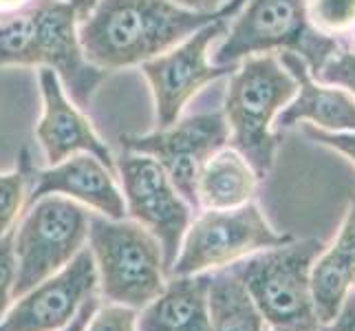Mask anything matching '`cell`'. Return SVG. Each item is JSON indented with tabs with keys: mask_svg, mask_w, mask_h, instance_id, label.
<instances>
[{
	"mask_svg": "<svg viewBox=\"0 0 355 331\" xmlns=\"http://www.w3.org/2000/svg\"><path fill=\"white\" fill-rule=\"evenodd\" d=\"M254 201L230 210H203L192 217L168 276H192L227 267L254 252L289 243Z\"/></svg>",
	"mask_w": 355,
	"mask_h": 331,
	"instance_id": "obj_7",
	"label": "cell"
},
{
	"mask_svg": "<svg viewBox=\"0 0 355 331\" xmlns=\"http://www.w3.org/2000/svg\"><path fill=\"white\" fill-rule=\"evenodd\" d=\"M338 49L340 42L322 38L309 27L304 0H248L212 51V62L236 67L250 56L291 51L298 53L315 76Z\"/></svg>",
	"mask_w": 355,
	"mask_h": 331,
	"instance_id": "obj_5",
	"label": "cell"
},
{
	"mask_svg": "<svg viewBox=\"0 0 355 331\" xmlns=\"http://www.w3.org/2000/svg\"><path fill=\"white\" fill-rule=\"evenodd\" d=\"M115 173L121 181L126 214L159 241L166 272H170L192 221V205L181 197L164 166L150 155L124 151L115 162Z\"/></svg>",
	"mask_w": 355,
	"mask_h": 331,
	"instance_id": "obj_10",
	"label": "cell"
},
{
	"mask_svg": "<svg viewBox=\"0 0 355 331\" xmlns=\"http://www.w3.org/2000/svg\"><path fill=\"white\" fill-rule=\"evenodd\" d=\"M124 151L155 157L192 210H199L197 181L210 159L230 144L223 110L179 117L175 124L124 137Z\"/></svg>",
	"mask_w": 355,
	"mask_h": 331,
	"instance_id": "obj_11",
	"label": "cell"
},
{
	"mask_svg": "<svg viewBox=\"0 0 355 331\" xmlns=\"http://www.w3.org/2000/svg\"><path fill=\"white\" fill-rule=\"evenodd\" d=\"M16 283V254H14V230L0 239V321L9 312Z\"/></svg>",
	"mask_w": 355,
	"mask_h": 331,
	"instance_id": "obj_24",
	"label": "cell"
},
{
	"mask_svg": "<svg viewBox=\"0 0 355 331\" xmlns=\"http://www.w3.org/2000/svg\"><path fill=\"white\" fill-rule=\"evenodd\" d=\"M296 91V80L280 65L276 53L250 56L230 73L223 104L230 130L227 146L248 159L259 177H265L274 166L278 148L274 124Z\"/></svg>",
	"mask_w": 355,
	"mask_h": 331,
	"instance_id": "obj_2",
	"label": "cell"
},
{
	"mask_svg": "<svg viewBox=\"0 0 355 331\" xmlns=\"http://www.w3.org/2000/svg\"><path fill=\"white\" fill-rule=\"evenodd\" d=\"M97 307H100V300H97V298L93 296V298L78 312V316L73 318V321H71L64 329H60V331H84V329H87V325H89V321H91V316L95 314Z\"/></svg>",
	"mask_w": 355,
	"mask_h": 331,
	"instance_id": "obj_27",
	"label": "cell"
},
{
	"mask_svg": "<svg viewBox=\"0 0 355 331\" xmlns=\"http://www.w3.org/2000/svg\"><path fill=\"white\" fill-rule=\"evenodd\" d=\"M210 272L170 276L162 294L137 316V331H210Z\"/></svg>",
	"mask_w": 355,
	"mask_h": 331,
	"instance_id": "obj_16",
	"label": "cell"
},
{
	"mask_svg": "<svg viewBox=\"0 0 355 331\" xmlns=\"http://www.w3.org/2000/svg\"><path fill=\"white\" fill-rule=\"evenodd\" d=\"M248 0H230L218 11H192L173 0H95L78 24L82 51L102 71L141 67L170 51L223 16L236 14Z\"/></svg>",
	"mask_w": 355,
	"mask_h": 331,
	"instance_id": "obj_1",
	"label": "cell"
},
{
	"mask_svg": "<svg viewBox=\"0 0 355 331\" xmlns=\"http://www.w3.org/2000/svg\"><path fill=\"white\" fill-rule=\"evenodd\" d=\"M35 0H0V22L20 14V11L29 9Z\"/></svg>",
	"mask_w": 355,
	"mask_h": 331,
	"instance_id": "obj_29",
	"label": "cell"
},
{
	"mask_svg": "<svg viewBox=\"0 0 355 331\" xmlns=\"http://www.w3.org/2000/svg\"><path fill=\"white\" fill-rule=\"evenodd\" d=\"M97 289V269L89 248L60 272L42 280L0 321V331H60L87 305Z\"/></svg>",
	"mask_w": 355,
	"mask_h": 331,
	"instance_id": "obj_12",
	"label": "cell"
},
{
	"mask_svg": "<svg viewBox=\"0 0 355 331\" xmlns=\"http://www.w3.org/2000/svg\"><path fill=\"white\" fill-rule=\"evenodd\" d=\"M353 289H355V283H353Z\"/></svg>",
	"mask_w": 355,
	"mask_h": 331,
	"instance_id": "obj_33",
	"label": "cell"
},
{
	"mask_svg": "<svg viewBox=\"0 0 355 331\" xmlns=\"http://www.w3.org/2000/svg\"><path fill=\"white\" fill-rule=\"evenodd\" d=\"M87 241L106 300L139 312L166 287L162 245L137 221L91 214Z\"/></svg>",
	"mask_w": 355,
	"mask_h": 331,
	"instance_id": "obj_4",
	"label": "cell"
},
{
	"mask_svg": "<svg viewBox=\"0 0 355 331\" xmlns=\"http://www.w3.org/2000/svg\"><path fill=\"white\" fill-rule=\"evenodd\" d=\"M320 331H324V329H320Z\"/></svg>",
	"mask_w": 355,
	"mask_h": 331,
	"instance_id": "obj_34",
	"label": "cell"
},
{
	"mask_svg": "<svg viewBox=\"0 0 355 331\" xmlns=\"http://www.w3.org/2000/svg\"><path fill=\"white\" fill-rule=\"evenodd\" d=\"M313 78L322 84H329V87L347 91L355 100V51L338 49L324 60V65L318 69Z\"/></svg>",
	"mask_w": 355,
	"mask_h": 331,
	"instance_id": "obj_22",
	"label": "cell"
},
{
	"mask_svg": "<svg viewBox=\"0 0 355 331\" xmlns=\"http://www.w3.org/2000/svg\"><path fill=\"white\" fill-rule=\"evenodd\" d=\"M207 316L210 331H265L267 325L234 265L210 272Z\"/></svg>",
	"mask_w": 355,
	"mask_h": 331,
	"instance_id": "obj_19",
	"label": "cell"
},
{
	"mask_svg": "<svg viewBox=\"0 0 355 331\" xmlns=\"http://www.w3.org/2000/svg\"><path fill=\"white\" fill-rule=\"evenodd\" d=\"M89 219L87 205L60 194H44L27 205V214L14 228V298L76 259L89 239Z\"/></svg>",
	"mask_w": 355,
	"mask_h": 331,
	"instance_id": "obj_6",
	"label": "cell"
},
{
	"mask_svg": "<svg viewBox=\"0 0 355 331\" xmlns=\"http://www.w3.org/2000/svg\"><path fill=\"white\" fill-rule=\"evenodd\" d=\"M29 11V42L22 67H46L58 73L69 97L87 108L106 71L91 65L82 51L78 24L84 11L67 0H35Z\"/></svg>",
	"mask_w": 355,
	"mask_h": 331,
	"instance_id": "obj_8",
	"label": "cell"
},
{
	"mask_svg": "<svg viewBox=\"0 0 355 331\" xmlns=\"http://www.w3.org/2000/svg\"><path fill=\"white\" fill-rule=\"evenodd\" d=\"M351 51H355V33L351 35Z\"/></svg>",
	"mask_w": 355,
	"mask_h": 331,
	"instance_id": "obj_31",
	"label": "cell"
},
{
	"mask_svg": "<svg viewBox=\"0 0 355 331\" xmlns=\"http://www.w3.org/2000/svg\"><path fill=\"white\" fill-rule=\"evenodd\" d=\"M272 331H300V329H272Z\"/></svg>",
	"mask_w": 355,
	"mask_h": 331,
	"instance_id": "obj_32",
	"label": "cell"
},
{
	"mask_svg": "<svg viewBox=\"0 0 355 331\" xmlns=\"http://www.w3.org/2000/svg\"><path fill=\"white\" fill-rule=\"evenodd\" d=\"M304 135H307L309 139H313L315 144L327 146V148L345 155L355 166V133H327L311 124H304Z\"/></svg>",
	"mask_w": 355,
	"mask_h": 331,
	"instance_id": "obj_25",
	"label": "cell"
},
{
	"mask_svg": "<svg viewBox=\"0 0 355 331\" xmlns=\"http://www.w3.org/2000/svg\"><path fill=\"white\" fill-rule=\"evenodd\" d=\"M355 283V194L342 221L338 237L322 250L311 269L313 307L320 325H329L340 312Z\"/></svg>",
	"mask_w": 355,
	"mask_h": 331,
	"instance_id": "obj_17",
	"label": "cell"
},
{
	"mask_svg": "<svg viewBox=\"0 0 355 331\" xmlns=\"http://www.w3.org/2000/svg\"><path fill=\"white\" fill-rule=\"evenodd\" d=\"M234 16L236 14H230L205 24L170 51L139 67L153 91L157 128L175 124L192 97H197L207 84L230 76L236 69L212 62V46L225 35Z\"/></svg>",
	"mask_w": 355,
	"mask_h": 331,
	"instance_id": "obj_9",
	"label": "cell"
},
{
	"mask_svg": "<svg viewBox=\"0 0 355 331\" xmlns=\"http://www.w3.org/2000/svg\"><path fill=\"white\" fill-rule=\"evenodd\" d=\"M117 173L91 153H78L60 164L31 173L27 205L44 194H60L108 219H124L126 203L115 181Z\"/></svg>",
	"mask_w": 355,
	"mask_h": 331,
	"instance_id": "obj_14",
	"label": "cell"
},
{
	"mask_svg": "<svg viewBox=\"0 0 355 331\" xmlns=\"http://www.w3.org/2000/svg\"><path fill=\"white\" fill-rule=\"evenodd\" d=\"M278 60L298 84L293 100L276 117L280 130L309 121L327 133H355V100L347 91L318 82L298 53L283 51Z\"/></svg>",
	"mask_w": 355,
	"mask_h": 331,
	"instance_id": "obj_15",
	"label": "cell"
},
{
	"mask_svg": "<svg viewBox=\"0 0 355 331\" xmlns=\"http://www.w3.org/2000/svg\"><path fill=\"white\" fill-rule=\"evenodd\" d=\"M309 27L322 38L336 40L355 33V0H304Z\"/></svg>",
	"mask_w": 355,
	"mask_h": 331,
	"instance_id": "obj_21",
	"label": "cell"
},
{
	"mask_svg": "<svg viewBox=\"0 0 355 331\" xmlns=\"http://www.w3.org/2000/svg\"><path fill=\"white\" fill-rule=\"evenodd\" d=\"M137 309L126 305L97 307L84 331H137Z\"/></svg>",
	"mask_w": 355,
	"mask_h": 331,
	"instance_id": "obj_23",
	"label": "cell"
},
{
	"mask_svg": "<svg viewBox=\"0 0 355 331\" xmlns=\"http://www.w3.org/2000/svg\"><path fill=\"white\" fill-rule=\"evenodd\" d=\"M322 250L318 239H291L232 263L272 329H322L311 294V269Z\"/></svg>",
	"mask_w": 355,
	"mask_h": 331,
	"instance_id": "obj_3",
	"label": "cell"
},
{
	"mask_svg": "<svg viewBox=\"0 0 355 331\" xmlns=\"http://www.w3.org/2000/svg\"><path fill=\"white\" fill-rule=\"evenodd\" d=\"M259 175L232 146L218 151L201 170L197 181L199 210H230L254 201Z\"/></svg>",
	"mask_w": 355,
	"mask_h": 331,
	"instance_id": "obj_18",
	"label": "cell"
},
{
	"mask_svg": "<svg viewBox=\"0 0 355 331\" xmlns=\"http://www.w3.org/2000/svg\"><path fill=\"white\" fill-rule=\"evenodd\" d=\"M324 331H355V289L347 294V298L342 300L340 312L329 325L322 327Z\"/></svg>",
	"mask_w": 355,
	"mask_h": 331,
	"instance_id": "obj_26",
	"label": "cell"
},
{
	"mask_svg": "<svg viewBox=\"0 0 355 331\" xmlns=\"http://www.w3.org/2000/svg\"><path fill=\"white\" fill-rule=\"evenodd\" d=\"M31 173H33V162L27 148L20 153L18 166L14 170L0 173V239L14 230L16 219L24 203H27Z\"/></svg>",
	"mask_w": 355,
	"mask_h": 331,
	"instance_id": "obj_20",
	"label": "cell"
},
{
	"mask_svg": "<svg viewBox=\"0 0 355 331\" xmlns=\"http://www.w3.org/2000/svg\"><path fill=\"white\" fill-rule=\"evenodd\" d=\"M67 3H78V5L82 7V11H84V16H87V11L93 7L95 0H67Z\"/></svg>",
	"mask_w": 355,
	"mask_h": 331,
	"instance_id": "obj_30",
	"label": "cell"
},
{
	"mask_svg": "<svg viewBox=\"0 0 355 331\" xmlns=\"http://www.w3.org/2000/svg\"><path fill=\"white\" fill-rule=\"evenodd\" d=\"M173 3L186 7V9H192V11H205V14H210V11L223 9L230 0H173Z\"/></svg>",
	"mask_w": 355,
	"mask_h": 331,
	"instance_id": "obj_28",
	"label": "cell"
},
{
	"mask_svg": "<svg viewBox=\"0 0 355 331\" xmlns=\"http://www.w3.org/2000/svg\"><path fill=\"white\" fill-rule=\"evenodd\" d=\"M38 82L42 97V115L38 126H35V137L42 146L46 162L55 166L71 155L91 153L111 170H115L111 148L95 133L91 119L82 113V108L69 97L58 73L53 69L40 67Z\"/></svg>",
	"mask_w": 355,
	"mask_h": 331,
	"instance_id": "obj_13",
	"label": "cell"
}]
</instances>
